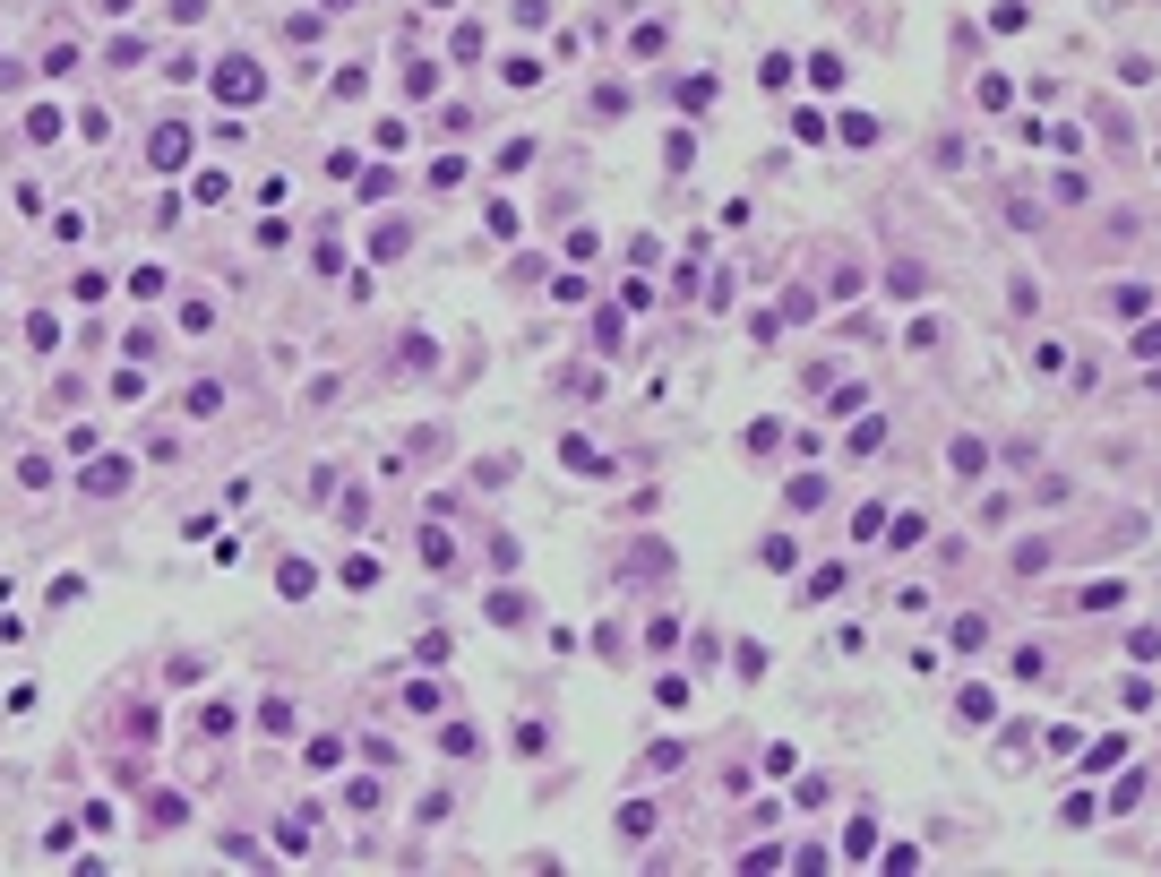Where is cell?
<instances>
[{
	"instance_id": "1",
	"label": "cell",
	"mask_w": 1161,
	"mask_h": 877,
	"mask_svg": "<svg viewBox=\"0 0 1161 877\" xmlns=\"http://www.w3.org/2000/svg\"><path fill=\"white\" fill-rule=\"evenodd\" d=\"M215 95H224V104H258V95H267L258 61H224V69H215Z\"/></svg>"
},
{
	"instance_id": "2",
	"label": "cell",
	"mask_w": 1161,
	"mask_h": 877,
	"mask_svg": "<svg viewBox=\"0 0 1161 877\" xmlns=\"http://www.w3.org/2000/svg\"><path fill=\"white\" fill-rule=\"evenodd\" d=\"M147 164L155 172H181V164H190V129H155V138H147Z\"/></svg>"
},
{
	"instance_id": "3",
	"label": "cell",
	"mask_w": 1161,
	"mask_h": 877,
	"mask_svg": "<svg viewBox=\"0 0 1161 877\" xmlns=\"http://www.w3.org/2000/svg\"><path fill=\"white\" fill-rule=\"evenodd\" d=\"M121 482H129V456H95V465H86V482H78V491H86V499H112V491H121Z\"/></svg>"
},
{
	"instance_id": "4",
	"label": "cell",
	"mask_w": 1161,
	"mask_h": 877,
	"mask_svg": "<svg viewBox=\"0 0 1161 877\" xmlns=\"http://www.w3.org/2000/svg\"><path fill=\"white\" fill-rule=\"evenodd\" d=\"M628 577H645V585H654V577H671V551H663V542H637V559H628Z\"/></svg>"
},
{
	"instance_id": "5",
	"label": "cell",
	"mask_w": 1161,
	"mask_h": 877,
	"mask_svg": "<svg viewBox=\"0 0 1161 877\" xmlns=\"http://www.w3.org/2000/svg\"><path fill=\"white\" fill-rule=\"evenodd\" d=\"M181 413H190V422H207V413H224V387H215V379H198L190 396H181Z\"/></svg>"
},
{
	"instance_id": "6",
	"label": "cell",
	"mask_w": 1161,
	"mask_h": 877,
	"mask_svg": "<svg viewBox=\"0 0 1161 877\" xmlns=\"http://www.w3.org/2000/svg\"><path fill=\"white\" fill-rule=\"evenodd\" d=\"M757 559L783 577V568H800V542H792V534H766V542H757Z\"/></svg>"
},
{
	"instance_id": "7",
	"label": "cell",
	"mask_w": 1161,
	"mask_h": 877,
	"mask_svg": "<svg viewBox=\"0 0 1161 877\" xmlns=\"http://www.w3.org/2000/svg\"><path fill=\"white\" fill-rule=\"evenodd\" d=\"M809 86H817V95H843V52H817V61H809Z\"/></svg>"
},
{
	"instance_id": "8",
	"label": "cell",
	"mask_w": 1161,
	"mask_h": 877,
	"mask_svg": "<svg viewBox=\"0 0 1161 877\" xmlns=\"http://www.w3.org/2000/svg\"><path fill=\"white\" fill-rule=\"evenodd\" d=\"M1118 757H1127V740H1118V731H1101L1093 749H1084V774H1110V766H1118Z\"/></svg>"
},
{
	"instance_id": "9",
	"label": "cell",
	"mask_w": 1161,
	"mask_h": 877,
	"mask_svg": "<svg viewBox=\"0 0 1161 877\" xmlns=\"http://www.w3.org/2000/svg\"><path fill=\"white\" fill-rule=\"evenodd\" d=\"M835 138H843V147H878V121H869V112H843Z\"/></svg>"
},
{
	"instance_id": "10",
	"label": "cell",
	"mask_w": 1161,
	"mask_h": 877,
	"mask_svg": "<svg viewBox=\"0 0 1161 877\" xmlns=\"http://www.w3.org/2000/svg\"><path fill=\"white\" fill-rule=\"evenodd\" d=\"M405 706H413V714H439V706H448V688H439V680H413Z\"/></svg>"
},
{
	"instance_id": "11",
	"label": "cell",
	"mask_w": 1161,
	"mask_h": 877,
	"mask_svg": "<svg viewBox=\"0 0 1161 877\" xmlns=\"http://www.w3.org/2000/svg\"><path fill=\"white\" fill-rule=\"evenodd\" d=\"M921 284H929L921 267H886V293H895V301H921Z\"/></svg>"
},
{
	"instance_id": "12",
	"label": "cell",
	"mask_w": 1161,
	"mask_h": 877,
	"mask_svg": "<svg viewBox=\"0 0 1161 877\" xmlns=\"http://www.w3.org/2000/svg\"><path fill=\"white\" fill-rule=\"evenodd\" d=\"M26 344H35V353H52V344H61V319H52V310H35V319H26Z\"/></svg>"
},
{
	"instance_id": "13",
	"label": "cell",
	"mask_w": 1161,
	"mask_h": 877,
	"mask_svg": "<svg viewBox=\"0 0 1161 877\" xmlns=\"http://www.w3.org/2000/svg\"><path fill=\"white\" fill-rule=\"evenodd\" d=\"M405 95H413V104H430V95H439V69L413 61V69H405Z\"/></svg>"
},
{
	"instance_id": "14",
	"label": "cell",
	"mask_w": 1161,
	"mask_h": 877,
	"mask_svg": "<svg viewBox=\"0 0 1161 877\" xmlns=\"http://www.w3.org/2000/svg\"><path fill=\"white\" fill-rule=\"evenodd\" d=\"M301 766H310V774H336V766H344V740H310V757H301Z\"/></svg>"
},
{
	"instance_id": "15",
	"label": "cell",
	"mask_w": 1161,
	"mask_h": 877,
	"mask_svg": "<svg viewBox=\"0 0 1161 877\" xmlns=\"http://www.w3.org/2000/svg\"><path fill=\"white\" fill-rule=\"evenodd\" d=\"M946 456H955V473H964V482H972V473L989 465V448H981V439H955V448H946Z\"/></svg>"
},
{
	"instance_id": "16",
	"label": "cell",
	"mask_w": 1161,
	"mask_h": 877,
	"mask_svg": "<svg viewBox=\"0 0 1161 877\" xmlns=\"http://www.w3.org/2000/svg\"><path fill=\"white\" fill-rule=\"evenodd\" d=\"M26 138H35V147H52V138H61V112H52V104L26 112Z\"/></svg>"
},
{
	"instance_id": "17",
	"label": "cell",
	"mask_w": 1161,
	"mask_h": 877,
	"mask_svg": "<svg viewBox=\"0 0 1161 877\" xmlns=\"http://www.w3.org/2000/svg\"><path fill=\"white\" fill-rule=\"evenodd\" d=\"M422 559H430V568H456V542L439 534V525H430V534H422Z\"/></svg>"
},
{
	"instance_id": "18",
	"label": "cell",
	"mask_w": 1161,
	"mask_h": 877,
	"mask_svg": "<svg viewBox=\"0 0 1161 877\" xmlns=\"http://www.w3.org/2000/svg\"><path fill=\"white\" fill-rule=\"evenodd\" d=\"M129 9H138V0H104V18H129Z\"/></svg>"
},
{
	"instance_id": "19",
	"label": "cell",
	"mask_w": 1161,
	"mask_h": 877,
	"mask_svg": "<svg viewBox=\"0 0 1161 877\" xmlns=\"http://www.w3.org/2000/svg\"><path fill=\"white\" fill-rule=\"evenodd\" d=\"M327 9H353V0H327Z\"/></svg>"
}]
</instances>
